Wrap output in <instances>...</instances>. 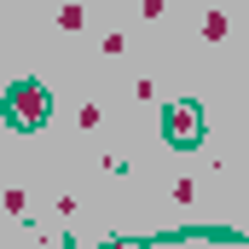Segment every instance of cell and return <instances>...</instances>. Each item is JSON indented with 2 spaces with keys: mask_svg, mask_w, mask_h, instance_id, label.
<instances>
[{
  "mask_svg": "<svg viewBox=\"0 0 249 249\" xmlns=\"http://www.w3.org/2000/svg\"><path fill=\"white\" fill-rule=\"evenodd\" d=\"M47 110H53V99H47V87H41V81H18V87L6 93V122L23 127V133L47 122Z\"/></svg>",
  "mask_w": 249,
  "mask_h": 249,
  "instance_id": "6da1fadb",
  "label": "cell"
},
{
  "mask_svg": "<svg viewBox=\"0 0 249 249\" xmlns=\"http://www.w3.org/2000/svg\"><path fill=\"white\" fill-rule=\"evenodd\" d=\"M162 133H168V145H174V151H191V145L203 139V110H197V105H168Z\"/></svg>",
  "mask_w": 249,
  "mask_h": 249,
  "instance_id": "7a4b0ae2",
  "label": "cell"
}]
</instances>
